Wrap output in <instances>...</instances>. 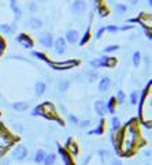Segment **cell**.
Masks as SVG:
<instances>
[{"label": "cell", "instance_id": "obj_36", "mask_svg": "<svg viewBox=\"0 0 152 165\" xmlns=\"http://www.w3.org/2000/svg\"><path fill=\"white\" fill-rule=\"evenodd\" d=\"M115 8H116V11H118L119 14H123V12L127 11V7L123 5V4H115Z\"/></svg>", "mask_w": 152, "mask_h": 165}, {"label": "cell", "instance_id": "obj_12", "mask_svg": "<svg viewBox=\"0 0 152 165\" xmlns=\"http://www.w3.org/2000/svg\"><path fill=\"white\" fill-rule=\"evenodd\" d=\"M79 38V33L77 30H68L66 33V37H64V41L70 42V44H75V42L78 41Z\"/></svg>", "mask_w": 152, "mask_h": 165}, {"label": "cell", "instance_id": "obj_35", "mask_svg": "<svg viewBox=\"0 0 152 165\" xmlns=\"http://www.w3.org/2000/svg\"><path fill=\"white\" fill-rule=\"evenodd\" d=\"M99 14L101 18H103V16H107L108 15V8L104 7V5H99Z\"/></svg>", "mask_w": 152, "mask_h": 165}, {"label": "cell", "instance_id": "obj_11", "mask_svg": "<svg viewBox=\"0 0 152 165\" xmlns=\"http://www.w3.org/2000/svg\"><path fill=\"white\" fill-rule=\"evenodd\" d=\"M71 10H73L74 14L79 15V14H82L86 10V3H85L84 0H75L73 3V5H71Z\"/></svg>", "mask_w": 152, "mask_h": 165}, {"label": "cell", "instance_id": "obj_31", "mask_svg": "<svg viewBox=\"0 0 152 165\" xmlns=\"http://www.w3.org/2000/svg\"><path fill=\"white\" fill-rule=\"evenodd\" d=\"M89 38H90V29L88 27V29H86V31H85V34H84V38H82V40H81V42H79V44H81V47H82V45H85L86 42L89 41Z\"/></svg>", "mask_w": 152, "mask_h": 165}, {"label": "cell", "instance_id": "obj_13", "mask_svg": "<svg viewBox=\"0 0 152 165\" xmlns=\"http://www.w3.org/2000/svg\"><path fill=\"white\" fill-rule=\"evenodd\" d=\"M94 111L97 112V115H99L100 117H104V115L107 113V108H105V104L104 101H96L94 103Z\"/></svg>", "mask_w": 152, "mask_h": 165}, {"label": "cell", "instance_id": "obj_6", "mask_svg": "<svg viewBox=\"0 0 152 165\" xmlns=\"http://www.w3.org/2000/svg\"><path fill=\"white\" fill-rule=\"evenodd\" d=\"M26 155H27V149H26V146H23V145H18L15 149H14V153H12V157L16 161L25 160Z\"/></svg>", "mask_w": 152, "mask_h": 165}, {"label": "cell", "instance_id": "obj_47", "mask_svg": "<svg viewBox=\"0 0 152 165\" xmlns=\"http://www.w3.org/2000/svg\"><path fill=\"white\" fill-rule=\"evenodd\" d=\"M129 1H130L131 4H137L138 3V0H129Z\"/></svg>", "mask_w": 152, "mask_h": 165}, {"label": "cell", "instance_id": "obj_44", "mask_svg": "<svg viewBox=\"0 0 152 165\" xmlns=\"http://www.w3.org/2000/svg\"><path fill=\"white\" fill-rule=\"evenodd\" d=\"M129 29H133V26H131V25H126V26L119 27V30H129Z\"/></svg>", "mask_w": 152, "mask_h": 165}, {"label": "cell", "instance_id": "obj_49", "mask_svg": "<svg viewBox=\"0 0 152 165\" xmlns=\"http://www.w3.org/2000/svg\"><path fill=\"white\" fill-rule=\"evenodd\" d=\"M94 3H96V4H99V3H100V0H94Z\"/></svg>", "mask_w": 152, "mask_h": 165}, {"label": "cell", "instance_id": "obj_10", "mask_svg": "<svg viewBox=\"0 0 152 165\" xmlns=\"http://www.w3.org/2000/svg\"><path fill=\"white\" fill-rule=\"evenodd\" d=\"M38 41H40V44H41L42 47H45V48H52L53 45V38L52 36L49 34V33H44V34H41L40 36V38H38Z\"/></svg>", "mask_w": 152, "mask_h": 165}, {"label": "cell", "instance_id": "obj_4", "mask_svg": "<svg viewBox=\"0 0 152 165\" xmlns=\"http://www.w3.org/2000/svg\"><path fill=\"white\" fill-rule=\"evenodd\" d=\"M16 141H18V138L12 136V135L5 130L4 126L0 123V158L7 153V150L10 149Z\"/></svg>", "mask_w": 152, "mask_h": 165}, {"label": "cell", "instance_id": "obj_17", "mask_svg": "<svg viewBox=\"0 0 152 165\" xmlns=\"http://www.w3.org/2000/svg\"><path fill=\"white\" fill-rule=\"evenodd\" d=\"M12 108L18 111V112H23L29 108V103H25V101H16V103L12 104Z\"/></svg>", "mask_w": 152, "mask_h": 165}, {"label": "cell", "instance_id": "obj_24", "mask_svg": "<svg viewBox=\"0 0 152 165\" xmlns=\"http://www.w3.org/2000/svg\"><path fill=\"white\" fill-rule=\"evenodd\" d=\"M111 128H112V131H118V130H121V122H119V119L118 117H114L111 119Z\"/></svg>", "mask_w": 152, "mask_h": 165}, {"label": "cell", "instance_id": "obj_40", "mask_svg": "<svg viewBox=\"0 0 152 165\" xmlns=\"http://www.w3.org/2000/svg\"><path fill=\"white\" fill-rule=\"evenodd\" d=\"M118 30H119L118 26H107L105 27V31H110V33H116Z\"/></svg>", "mask_w": 152, "mask_h": 165}, {"label": "cell", "instance_id": "obj_5", "mask_svg": "<svg viewBox=\"0 0 152 165\" xmlns=\"http://www.w3.org/2000/svg\"><path fill=\"white\" fill-rule=\"evenodd\" d=\"M47 63L53 70H68V68L77 67L79 64V60H66V62H51V60H48Z\"/></svg>", "mask_w": 152, "mask_h": 165}, {"label": "cell", "instance_id": "obj_51", "mask_svg": "<svg viewBox=\"0 0 152 165\" xmlns=\"http://www.w3.org/2000/svg\"><path fill=\"white\" fill-rule=\"evenodd\" d=\"M0 97H1V96H0Z\"/></svg>", "mask_w": 152, "mask_h": 165}, {"label": "cell", "instance_id": "obj_22", "mask_svg": "<svg viewBox=\"0 0 152 165\" xmlns=\"http://www.w3.org/2000/svg\"><path fill=\"white\" fill-rule=\"evenodd\" d=\"M42 26V22H41V19H38V18H31L30 21H29V27L30 29H40Z\"/></svg>", "mask_w": 152, "mask_h": 165}, {"label": "cell", "instance_id": "obj_23", "mask_svg": "<svg viewBox=\"0 0 152 165\" xmlns=\"http://www.w3.org/2000/svg\"><path fill=\"white\" fill-rule=\"evenodd\" d=\"M45 151L42 149H40V150H37L36 151V154H34V162H37V164H41L42 161H44V157H45Z\"/></svg>", "mask_w": 152, "mask_h": 165}, {"label": "cell", "instance_id": "obj_2", "mask_svg": "<svg viewBox=\"0 0 152 165\" xmlns=\"http://www.w3.org/2000/svg\"><path fill=\"white\" fill-rule=\"evenodd\" d=\"M140 119L148 128H151L152 120V101H151V82L148 83L140 103Z\"/></svg>", "mask_w": 152, "mask_h": 165}, {"label": "cell", "instance_id": "obj_29", "mask_svg": "<svg viewBox=\"0 0 152 165\" xmlns=\"http://www.w3.org/2000/svg\"><path fill=\"white\" fill-rule=\"evenodd\" d=\"M31 55L34 57H37V59H40V60H44V62H48L49 59L47 57V55H44L42 52H38V51H33L31 52Z\"/></svg>", "mask_w": 152, "mask_h": 165}, {"label": "cell", "instance_id": "obj_25", "mask_svg": "<svg viewBox=\"0 0 152 165\" xmlns=\"http://www.w3.org/2000/svg\"><path fill=\"white\" fill-rule=\"evenodd\" d=\"M11 8H12L14 12H15V19H19L22 14H21V8L15 4V0H11Z\"/></svg>", "mask_w": 152, "mask_h": 165}, {"label": "cell", "instance_id": "obj_37", "mask_svg": "<svg viewBox=\"0 0 152 165\" xmlns=\"http://www.w3.org/2000/svg\"><path fill=\"white\" fill-rule=\"evenodd\" d=\"M115 98H116V103L122 104L125 101V93H123L122 90H119V92H118V97H115Z\"/></svg>", "mask_w": 152, "mask_h": 165}, {"label": "cell", "instance_id": "obj_16", "mask_svg": "<svg viewBox=\"0 0 152 165\" xmlns=\"http://www.w3.org/2000/svg\"><path fill=\"white\" fill-rule=\"evenodd\" d=\"M45 90H47V85L42 82V81H38L34 85V92H36L37 96H42V94L45 93Z\"/></svg>", "mask_w": 152, "mask_h": 165}, {"label": "cell", "instance_id": "obj_8", "mask_svg": "<svg viewBox=\"0 0 152 165\" xmlns=\"http://www.w3.org/2000/svg\"><path fill=\"white\" fill-rule=\"evenodd\" d=\"M16 41L19 42L22 47L27 48V49L33 48V40H31V38L27 36V34H25V33H22V34H19V36L16 37Z\"/></svg>", "mask_w": 152, "mask_h": 165}, {"label": "cell", "instance_id": "obj_32", "mask_svg": "<svg viewBox=\"0 0 152 165\" xmlns=\"http://www.w3.org/2000/svg\"><path fill=\"white\" fill-rule=\"evenodd\" d=\"M137 101H138V93L134 90V92H131V94H130V104L131 105H136Z\"/></svg>", "mask_w": 152, "mask_h": 165}, {"label": "cell", "instance_id": "obj_21", "mask_svg": "<svg viewBox=\"0 0 152 165\" xmlns=\"http://www.w3.org/2000/svg\"><path fill=\"white\" fill-rule=\"evenodd\" d=\"M44 165H53L56 162V154L55 153H49V154H45L44 157Z\"/></svg>", "mask_w": 152, "mask_h": 165}, {"label": "cell", "instance_id": "obj_18", "mask_svg": "<svg viewBox=\"0 0 152 165\" xmlns=\"http://www.w3.org/2000/svg\"><path fill=\"white\" fill-rule=\"evenodd\" d=\"M115 105H116V98L115 97H111L110 101L105 104V108H107V112L111 115L115 113Z\"/></svg>", "mask_w": 152, "mask_h": 165}, {"label": "cell", "instance_id": "obj_1", "mask_svg": "<svg viewBox=\"0 0 152 165\" xmlns=\"http://www.w3.org/2000/svg\"><path fill=\"white\" fill-rule=\"evenodd\" d=\"M136 122V119H133L122 130L116 131L118 134L114 138L112 145H114L118 155L130 157L144 143V141H140V132H138V127H137Z\"/></svg>", "mask_w": 152, "mask_h": 165}, {"label": "cell", "instance_id": "obj_38", "mask_svg": "<svg viewBox=\"0 0 152 165\" xmlns=\"http://www.w3.org/2000/svg\"><path fill=\"white\" fill-rule=\"evenodd\" d=\"M118 45H110V47H107V48H104V53H110V52H115V51H118Z\"/></svg>", "mask_w": 152, "mask_h": 165}, {"label": "cell", "instance_id": "obj_39", "mask_svg": "<svg viewBox=\"0 0 152 165\" xmlns=\"http://www.w3.org/2000/svg\"><path fill=\"white\" fill-rule=\"evenodd\" d=\"M78 126L81 127V128H86V127H89V126H90V122L85 119V120H81V122H78Z\"/></svg>", "mask_w": 152, "mask_h": 165}, {"label": "cell", "instance_id": "obj_7", "mask_svg": "<svg viewBox=\"0 0 152 165\" xmlns=\"http://www.w3.org/2000/svg\"><path fill=\"white\" fill-rule=\"evenodd\" d=\"M53 48H55V52L58 53V55H63L64 52H66V41H64V38H62V37H59V38H56L55 41H53Z\"/></svg>", "mask_w": 152, "mask_h": 165}, {"label": "cell", "instance_id": "obj_52", "mask_svg": "<svg viewBox=\"0 0 152 165\" xmlns=\"http://www.w3.org/2000/svg\"><path fill=\"white\" fill-rule=\"evenodd\" d=\"M148 165H149V164H148Z\"/></svg>", "mask_w": 152, "mask_h": 165}, {"label": "cell", "instance_id": "obj_9", "mask_svg": "<svg viewBox=\"0 0 152 165\" xmlns=\"http://www.w3.org/2000/svg\"><path fill=\"white\" fill-rule=\"evenodd\" d=\"M58 150H59V153H60V157H62V160H63V164L64 165H75L74 164V161H73V158H71V154H70L64 147L58 146Z\"/></svg>", "mask_w": 152, "mask_h": 165}, {"label": "cell", "instance_id": "obj_30", "mask_svg": "<svg viewBox=\"0 0 152 165\" xmlns=\"http://www.w3.org/2000/svg\"><path fill=\"white\" fill-rule=\"evenodd\" d=\"M97 154L100 155V158H101V161H105L107 158H110V151L105 149H100L99 151H97Z\"/></svg>", "mask_w": 152, "mask_h": 165}, {"label": "cell", "instance_id": "obj_46", "mask_svg": "<svg viewBox=\"0 0 152 165\" xmlns=\"http://www.w3.org/2000/svg\"><path fill=\"white\" fill-rule=\"evenodd\" d=\"M30 10H31V11H34V10H36V4H34L33 1L30 3Z\"/></svg>", "mask_w": 152, "mask_h": 165}, {"label": "cell", "instance_id": "obj_50", "mask_svg": "<svg viewBox=\"0 0 152 165\" xmlns=\"http://www.w3.org/2000/svg\"><path fill=\"white\" fill-rule=\"evenodd\" d=\"M151 1H152V0H148V4H149V5H151V4H152Z\"/></svg>", "mask_w": 152, "mask_h": 165}, {"label": "cell", "instance_id": "obj_33", "mask_svg": "<svg viewBox=\"0 0 152 165\" xmlns=\"http://www.w3.org/2000/svg\"><path fill=\"white\" fill-rule=\"evenodd\" d=\"M90 66H92L93 68H100V67H103V62L100 60V57H99V59L92 60V62H90Z\"/></svg>", "mask_w": 152, "mask_h": 165}, {"label": "cell", "instance_id": "obj_42", "mask_svg": "<svg viewBox=\"0 0 152 165\" xmlns=\"http://www.w3.org/2000/svg\"><path fill=\"white\" fill-rule=\"evenodd\" d=\"M104 31H105V27H100L99 30H97V33H96V36H94V37H96V38L99 40L100 37L103 36V33H104Z\"/></svg>", "mask_w": 152, "mask_h": 165}, {"label": "cell", "instance_id": "obj_27", "mask_svg": "<svg viewBox=\"0 0 152 165\" xmlns=\"http://www.w3.org/2000/svg\"><path fill=\"white\" fill-rule=\"evenodd\" d=\"M140 62H141V53L138 51H136L133 53V64H134L136 67H138V66H140Z\"/></svg>", "mask_w": 152, "mask_h": 165}, {"label": "cell", "instance_id": "obj_19", "mask_svg": "<svg viewBox=\"0 0 152 165\" xmlns=\"http://www.w3.org/2000/svg\"><path fill=\"white\" fill-rule=\"evenodd\" d=\"M66 150H67L71 155H77V154H78V147H77V145L74 143L71 139L67 141V149H66Z\"/></svg>", "mask_w": 152, "mask_h": 165}, {"label": "cell", "instance_id": "obj_34", "mask_svg": "<svg viewBox=\"0 0 152 165\" xmlns=\"http://www.w3.org/2000/svg\"><path fill=\"white\" fill-rule=\"evenodd\" d=\"M11 30H12V29L10 27V25H0V31H1L3 34H10Z\"/></svg>", "mask_w": 152, "mask_h": 165}, {"label": "cell", "instance_id": "obj_14", "mask_svg": "<svg viewBox=\"0 0 152 165\" xmlns=\"http://www.w3.org/2000/svg\"><path fill=\"white\" fill-rule=\"evenodd\" d=\"M111 86V79L108 77H103L100 79V83H99V90L100 92H107Z\"/></svg>", "mask_w": 152, "mask_h": 165}, {"label": "cell", "instance_id": "obj_28", "mask_svg": "<svg viewBox=\"0 0 152 165\" xmlns=\"http://www.w3.org/2000/svg\"><path fill=\"white\" fill-rule=\"evenodd\" d=\"M97 77H99V74H97V71L96 70H90V71H88V81L89 82H94L96 79H97Z\"/></svg>", "mask_w": 152, "mask_h": 165}, {"label": "cell", "instance_id": "obj_26", "mask_svg": "<svg viewBox=\"0 0 152 165\" xmlns=\"http://www.w3.org/2000/svg\"><path fill=\"white\" fill-rule=\"evenodd\" d=\"M70 86V82H68L67 79H62L60 82H59V92H66Z\"/></svg>", "mask_w": 152, "mask_h": 165}, {"label": "cell", "instance_id": "obj_20", "mask_svg": "<svg viewBox=\"0 0 152 165\" xmlns=\"http://www.w3.org/2000/svg\"><path fill=\"white\" fill-rule=\"evenodd\" d=\"M89 134L90 135H101V134H104V119L101 117V120H100V124H99V127L97 128H93L92 131H89Z\"/></svg>", "mask_w": 152, "mask_h": 165}, {"label": "cell", "instance_id": "obj_45", "mask_svg": "<svg viewBox=\"0 0 152 165\" xmlns=\"http://www.w3.org/2000/svg\"><path fill=\"white\" fill-rule=\"evenodd\" d=\"M111 165H122V161L121 160H112Z\"/></svg>", "mask_w": 152, "mask_h": 165}, {"label": "cell", "instance_id": "obj_43", "mask_svg": "<svg viewBox=\"0 0 152 165\" xmlns=\"http://www.w3.org/2000/svg\"><path fill=\"white\" fill-rule=\"evenodd\" d=\"M4 48H5V42H4V40L0 37V55L4 52Z\"/></svg>", "mask_w": 152, "mask_h": 165}, {"label": "cell", "instance_id": "obj_15", "mask_svg": "<svg viewBox=\"0 0 152 165\" xmlns=\"http://www.w3.org/2000/svg\"><path fill=\"white\" fill-rule=\"evenodd\" d=\"M100 60L103 62V67H107V68H111L114 67L116 64V60L115 57H110V56H103L100 57Z\"/></svg>", "mask_w": 152, "mask_h": 165}, {"label": "cell", "instance_id": "obj_48", "mask_svg": "<svg viewBox=\"0 0 152 165\" xmlns=\"http://www.w3.org/2000/svg\"><path fill=\"white\" fill-rule=\"evenodd\" d=\"M149 155H151V151H149V150H148V151H145V157H149Z\"/></svg>", "mask_w": 152, "mask_h": 165}, {"label": "cell", "instance_id": "obj_41", "mask_svg": "<svg viewBox=\"0 0 152 165\" xmlns=\"http://www.w3.org/2000/svg\"><path fill=\"white\" fill-rule=\"evenodd\" d=\"M68 119H70V122H71V124H74V126H75V124H78V119L75 117V116H74V115H68Z\"/></svg>", "mask_w": 152, "mask_h": 165}, {"label": "cell", "instance_id": "obj_3", "mask_svg": "<svg viewBox=\"0 0 152 165\" xmlns=\"http://www.w3.org/2000/svg\"><path fill=\"white\" fill-rule=\"evenodd\" d=\"M31 115L33 116H42V117H45L47 120H56V122H59V124H63L62 119L58 117V112H56V109L53 107V104H51V103H44L41 105L36 107V108L33 109Z\"/></svg>", "mask_w": 152, "mask_h": 165}]
</instances>
